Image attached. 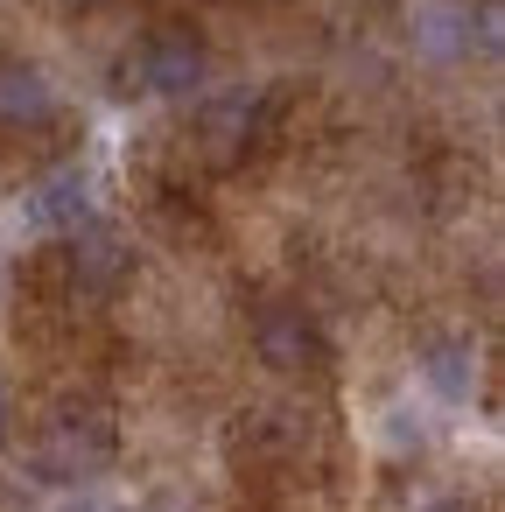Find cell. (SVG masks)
<instances>
[{
	"mask_svg": "<svg viewBox=\"0 0 505 512\" xmlns=\"http://www.w3.org/2000/svg\"><path fill=\"white\" fill-rule=\"evenodd\" d=\"M64 512H127V505H120V498H106V491H85V484H78V491L64 498Z\"/></svg>",
	"mask_w": 505,
	"mask_h": 512,
	"instance_id": "9",
	"label": "cell"
},
{
	"mask_svg": "<svg viewBox=\"0 0 505 512\" xmlns=\"http://www.w3.org/2000/svg\"><path fill=\"white\" fill-rule=\"evenodd\" d=\"M421 372H428V386L442 393V400H470V386H477V358H470V344H428V358H421Z\"/></svg>",
	"mask_w": 505,
	"mask_h": 512,
	"instance_id": "8",
	"label": "cell"
},
{
	"mask_svg": "<svg viewBox=\"0 0 505 512\" xmlns=\"http://www.w3.org/2000/svg\"><path fill=\"white\" fill-rule=\"evenodd\" d=\"M127 78H134V92L190 99V92H204V78H211V43H204L190 22H162V29H148V36L134 43Z\"/></svg>",
	"mask_w": 505,
	"mask_h": 512,
	"instance_id": "2",
	"label": "cell"
},
{
	"mask_svg": "<svg viewBox=\"0 0 505 512\" xmlns=\"http://www.w3.org/2000/svg\"><path fill=\"white\" fill-rule=\"evenodd\" d=\"M8 421H15V407H8V386H0V442H8Z\"/></svg>",
	"mask_w": 505,
	"mask_h": 512,
	"instance_id": "11",
	"label": "cell"
},
{
	"mask_svg": "<svg viewBox=\"0 0 505 512\" xmlns=\"http://www.w3.org/2000/svg\"><path fill=\"white\" fill-rule=\"evenodd\" d=\"M113 456H120V421L99 407V400H71V407H57L50 421H43V435H36V449H29V470L43 477V484H92V477H106L113 470Z\"/></svg>",
	"mask_w": 505,
	"mask_h": 512,
	"instance_id": "1",
	"label": "cell"
},
{
	"mask_svg": "<svg viewBox=\"0 0 505 512\" xmlns=\"http://www.w3.org/2000/svg\"><path fill=\"white\" fill-rule=\"evenodd\" d=\"M253 351H260L267 372H288V379L330 365V337H323V323H316L302 302H267V309H253Z\"/></svg>",
	"mask_w": 505,
	"mask_h": 512,
	"instance_id": "3",
	"label": "cell"
},
{
	"mask_svg": "<svg viewBox=\"0 0 505 512\" xmlns=\"http://www.w3.org/2000/svg\"><path fill=\"white\" fill-rule=\"evenodd\" d=\"M57 113H64V99H57V85H50V71L43 64H29V57H0V134H43V127H57Z\"/></svg>",
	"mask_w": 505,
	"mask_h": 512,
	"instance_id": "4",
	"label": "cell"
},
{
	"mask_svg": "<svg viewBox=\"0 0 505 512\" xmlns=\"http://www.w3.org/2000/svg\"><path fill=\"white\" fill-rule=\"evenodd\" d=\"M414 512H477L470 498H428V505H414Z\"/></svg>",
	"mask_w": 505,
	"mask_h": 512,
	"instance_id": "10",
	"label": "cell"
},
{
	"mask_svg": "<svg viewBox=\"0 0 505 512\" xmlns=\"http://www.w3.org/2000/svg\"><path fill=\"white\" fill-rule=\"evenodd\" d=\"M64 267H71V288L78 295H113L134 274V253H127L120 232H106V225L85 218L78 232H64Z\"/></svg>",
	"mask_w": 505,
	"mask_h": 512,
	"instance_id": "5",
	"label": "cell"
},
{
	"mask_svg": "<svg viewBox=\"0 0 505 512\" xmlns=\"http://www.w3.org/2000/svg\"><path fill=\"white\" fill-rule=\"evenodd\" d=\"M57 8H71V15H85V8H99V0H57Z\"/></svg>",
	"mask_w": 505,
	"mask_h": 512,
	"instance_id": "12",
	"label": "cell"
},
{
	"mask_svg": "<svg viewBox=\"0 0 505 512\" xmlns=\"http://www.w3.org/2000/svg\"><path fill=\"white\" fill-rule=\"evenodd\" d=\"M253 134H260V99H253V92H225V99L211 106V120H204V141L218 148V162L246 155Z\"/></svg>",
	"mask_w": 505,
	"mask_h": 512,
	"instance_id": "7",
	"label": "cell"
},
{
	"mask_svg": "<svg viewBox=\"0 0 505 512\" xmlns=\"http://www.w3.org/2000/svg\"><path fill=\"white\" fill-rule=\"evenodd\" d=\"M92 218V183H85V169H50L36 190H29V225L36 232H78Z\"/></svg>",
	"mask_w": 505,
	"mask_h": 512,
	"instance_id": "6",
	"label": "cell"
}]
</instances>
